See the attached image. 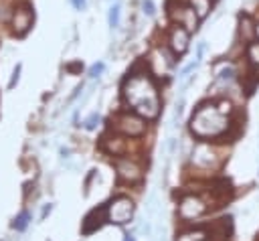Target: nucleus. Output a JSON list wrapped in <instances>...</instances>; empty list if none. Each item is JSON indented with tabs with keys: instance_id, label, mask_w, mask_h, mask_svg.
I'll list each match as a JSON object with an SVG mask.
<instances>
[{
	"instance_id": "nucleus-25",
	"label": "nucleus",
	"mask_w": 259,
	"mask_h": 241,
	"mask_svg": "<svg viewBox=\"0 0 259 241\" xmlns=\"http://www.w3.org/2000/svg\"><path fill=\"white\" fill-rule=\"evenodd\" d=\"M212 2H214V0H212Z\"/></svg>"
},
{
	"instance_id": "nucleus-9",
	"label": "nucleus",
	"mask_w": 259,
	"mask_h": 241,
	"mask_svg": "<svg viewBox=\"0 0 259 241\" xmlns=\"http://www.w3.org/2000/svg\"><path fill=\"white\" fill-rule=\"evenodd\" d=\"M115 170H117V176L119 180L127 182V184H136L142 180V168L138 162L130 160V158H117L115 160Z\"/></svg>"
},
{
	"instance_id": "nucleus-15",
	"label": "nucleus",
	"mask_w": 259,
	"mask_h": 241,
	"mask_svg": "<svg viewBox=\"0 0 259 241\" xmlns=\"http://www.w3.org/2000/svg\"><path fill=\"white\" fill-rule=\"evenodd\" d=\"M119 14H121L119 4H117V2L111 4V6H109V12H107V22H109L111 28H117V26H119Z\"/></svg>"
},
{
	"instance_id": "nucleus-5",
	"label": "nucleus",
	"mask_w": 259,
	"mask_h": 241,
	"mask_svg": "<svg viewBox=\"0 0 259 241\" xmlns=\"http://www.w3.org/2000/svg\"><path fill=\"white\" fill-rule=\"evenodd\" d=\"M172 8V6H170ZM168 14H170V20H172V24H180V26H184L188 32H194L196 28H198V16H196V12L188 6V4H176L172 10H168Z\"/></svg>"
},
{
	"instance_id": "nucleus-17",
	"label": "nucleus",
	"mask_w": 259,
	"mask_h": 241,
	"mask_svg": "<svg viewBox=\"0 0 259 241\" xmlns=\"http://www.w3.org/2000/svg\"><path fill=\"white\" fill-rule=\"evenodd\" d=\"M142 12L146 16H154L156 14V4L152 0H142Z\"/></svg>"
},
{
	"instance_id": "nucleus-21",
	"label": "nucleus",
	"mask_w": 259,
	"mask_h": 241,
	"mask_svg": "<svg viewBox=\"0 0 259 241\" xmlns=\"http://www.w3.org/2000/svg\"><path fill=\"white\" fill-rule=\"evenodd\" d=\"M97 122H99V113L95 111V113H91V115L85 119V130H93V128L97 126Z\"/></svg>"
},
{
	"instance_id": "nucleus-1",
	"label": "nucleus",
	"mask_w": 259,
	"mask_h": 241,
	"mask_svg": "<svg viewBox=\"0 0 259 241\" xmlns=\"http://www.w3.org/2000/svg\"><path fill=\"white\" fill-rule=\"evenodd\" d=\"M123 101L144 119H156L160 115L162 103L158 97V87L154 79L146 73H127V79L121 87Z\"/></svg>"
},
{
	"instance_id": "nucleus-20",
	"label": "nucleus",
	"mask_w": 259,
	"mask_h": 241,
	"mask_svg": "<svg viewBox=\"0 0 259 241\" xmlns=\"http://www.w3.org/2000/svg\"><path fill=\"white\" fill-rule=\"evenodd\" d=\"M20 69H22V65H20V63H16V67L12 69V77H10V81H8V87H10V89L16 85V81H18V75H20Z\"/></svg>"
},
{
	"instance_id": "nucleus-26",
	"label": "nucleus",
	"mask_w": 259,
	"mask_h": 241,
	"mask_svg": "<svg viewBox=\"0 0 259 241\" xmlns=\"http://www.w3.org/2000/svg\"><path fill=\"white\" fill-rule=\"evenodd\" d=\"M204 241H206V239H204Z\"/></svg>"
},
{
	"instance_id": "nucleus-14",
	"label": "nucleus",
	"mask_w": 259,
	"mask_h": 241,
	"mask_svg": "<svg viewBox=\"0 0 259 241\" xmlns=\"http://www.w3.org/2000/svg\"><path fill=\"white\" fill-rule=\"evenodd\" d=\"M204 239H206L204 229H190V231H184L176 237V241H204Z\"/></svg>"
},
{
	"instance_id": "nucleus-6",
	"label": "nucleus",
	"mask_w": 259,
	"mask_h": 241,
	"mask_svg": "<svg viewBox=\"0 0 259 241\" xmlns=\"http://www.w3.org/2000/svg\"><path fill=\"white\" fill-rule=\"evenodd\" d=\"M115 130H119L125 136H142L146 132V119L138 113H119L115 117Z\"/></svg>"
},
{
	"instance_id": "nucleus-11",
	"label": "nucleus",
	"mask_w": 259,
	"mask_h": 241,
	"mask_svg": "<svg viewBox=\"0 0 259 241\" xmlns=\"http://www.w3.org/2000/svg\"><path fill=\"white\" fill-rule=\"evenodd\" d=\"M239 30H241L245 43H251L255 38V24H253L251 16H247V14H241L239 16Z\"/></svg>"
},
{
	"instance_id": "nucleus-18",
	"label": "nucleus",
	"mask_w": 259,
	"mask_h": 241,
	"mask_svg": "<svg viewBox=\"0 0 259 241\" xmlns=\"http://www.w3.org/2000/svg\"><path fill=\"white\" fill-rule=\"evenodd\" d=\"M26 225H28V213H22V215H20L18 219H14V223H12V227L18 229V231H22Z\"/></svg>"
},
{
	"instance_id": "nucleus-3",
	"label": "nucleus",
	"mask_w": 259,
	"mask_h": 241,
	"mask_svg": "<svg viewBox=\"0 0 259 241\" xmlns=\"http://www.w3.org/2000/svg\"><path fill=\"white\" fill-rule=\"evenodd\" d=\"M32 24H34V10H32V6L28 2H16L12 6L10 20H8L10 32L14 36H24V34H28Z\"/></svg>"
},
{
	"instance_id": "nucleus-23",
	"label": "nucleus",
	"mask_w": 259,
	"mask_h": 241,
	"mask_svg": "<svg viewBox=\"0 0 259 241\" xmlns=\"http://www.w3.org/2000/svg\"><path fill=\"white\" fill-rule=\"evenodd\" d=\"M71 4H73L77 10H83V8H85V0H71Z\"/></svg>"
},
{
	"instance_id": "nucleus-13",
	"label": "nucleus",
	"mask_w": 259,
	"mask_h": 241,
	"mask_svg": "<svg viewBox=\"0 0 259 241\" xmlns=\"http://www.w3.org/2000/svg\"><path fill=\"white\" fill-rule=\"evenodd\" d=\"M214 77H217L219 81H223V83L233 81V79H235V67H233L231 63H219V65L214 67Z\"/></svg>"
},
{
	"instance_id": "nucleus-12",
	"label": "nucleus",
	"mask_w": 259,
	"mask_h": 241,
	"mask_svg": "<svg viewBox=\"0 0 259 241\" xmlns=\"http://www.w3.org/2000/svg\"><path fill=\"white\" fill-rule=\"evenodd\" d=\"M186 4L196 12V16L200 20L206 18L210 14V10H212V0H186Z\"/></svg>"
},
{
	"instance_id": "nucleus-4",
	"label": "nucleus",
	"mask_w": 259,
	"mask_h": 241,
	"mask_svg": "<svg viewBox=\"0 0 259 241\" xmlns=\"http://www.w3.org/2000/svg\"><path fill=\"white\" fill-rule=\"evenodd\" d=\"M134 217V203L127 196H115L105 205V221L115 225H125Z\"/></svg>"
},
{
	"instance_id": "nucleus-22",
	"label": "nucleus",
	"mask_w": 259,
	"mask_h": 241,
	"mask_svg": "<svg viewBox=\"0 0 259 241\" xmlns=\"http://www.w3.org/2000/svg\"><path fill=\"white\" fill-rule=\"evenodd\" d=\"M81 67H83V65H81V63L77 61V63H71V65H67V71H71V73H75V71H79Z\"/></svg>"
},
{
	"instance_id": "nucleus-10",
	"label": "nucleus",
	"mask_w": 259,
	"mask_h": 241,
	"mask_svg": "<svg viewBox=\"0 0 259 241\" xmlns=\"http://www.w3.org/2000/svg\"><path fill=\"white\" fill-rule=\"evenodd\" d=\"M192 164L198 168H214L219 164V156L217 152L210 148V144H196L192 150Z\"/></svg>"
},
{
	"instance_id": "nucleus-8",
	"label": "nucleus",
	"mask_w": 259,
	"mask_h": 241,
	"mask_svg": "<svg viewBox=\"0 0 259 241\" xmlns=\"http://www.w3.org/2000/svg\"><path fill=\"white\" fill-rule=\"evenodd\" d=\"M204 213H206L204 200L198 198V196H194V194L184 196V198L180 200V205H178V215H180V219H184V221L198 219V217H202Z\"/></svg>"
},
{
	"instance_id": "nucleus-2",
	"label": "nucleus",
	"mask_w": 259,
	"mask_h": 241,
	"mask_svg": "<svg viewBox=\"0 0 259 241\" xmlns=\"http://www.w3.org/2000/svg\"><path fill=\"white\" fill-rule=\"evenodd\" d=\"M229 128L227 115H223L214 103H200L192 117H190V130L196 138H219Z\"/></svg>"
},
{
	"instance_id": "nucleus-7",
	"label": "nucleus",
	"mask_w": 259,
	"mask_h": 241,
	"mask_svg": "<svg viewBox=\"0 0 259 241\" xmlns=\"http://www.w3.org/2000/svg\"><path fill=\"white\" fill-rule=\"evenodd\" d=\"M188 45H190V32L180 24H172L168 30V49L176 57H180L188 51Z\"/></svg>"
},
{
	"instance_id": "nucleus-16",
	"label": "nucleus",
	"mask_w": 259,
	"mask_h": 241,
	"mask_svg": "<svg viewBox=\"0 0 259 241\" xmlns=\"http://www.w3.org/2000/svg\"><path fill=\"white\" fill-rule=\"evenodd\" d=\"M247 59L251 61V65L259 67V41H251L247 47Z\"/></svg>"
},
{
	"instance_id": "nucleus-19",
	"label": "nucleus",
	"mask_w": 259,
	"mask_h": 241,
	"mask_svg": "<svg viewBox=\"0 0 259 241\" xmlns=\"http://www.w3.org/2000/svg\"><path fill=\"white\" fill-rule=\"evenodd\" d=\"M103 69H105V65H103L101 61H99V63H93V65H91V69H89V77H91V79L99 77V75L103 73Z\"/></svg>"
},
{
	"instance_id": "nucleus-24",
	"label": "nucleus",
	"mask_w": 259,
	"mask_h": 241,
	"mask_svg": "<svg viewBox=\"0 0 259 241\" xmlns=\"http://www.w3.org/2000/svg\"><path fill=\"white\" fill-rule=\"evenodd\" d=\"M255 36L259 38V24H255Z\"/></svg>"
}]
</instances>
